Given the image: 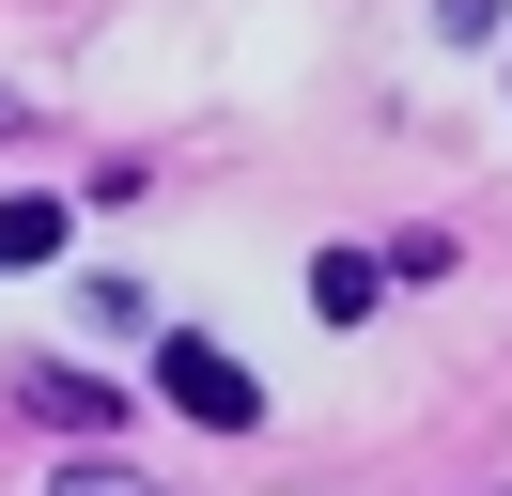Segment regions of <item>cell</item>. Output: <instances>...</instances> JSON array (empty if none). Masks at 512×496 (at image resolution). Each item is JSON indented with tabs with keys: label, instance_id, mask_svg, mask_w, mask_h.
I'll list each match as a JSON object with an SVG mask.
<instances>
[{
	"label": "cell",
	"instance_id": "6da1fadb",
	"mask_svg": "<svg viewBox=\"0 0 512 496\" xmlns=\"http://www.w3.org/2000/svg\"><path fill=\"white\" fill-rule=\"evenodd\" d=\"M156 372H171V403H187V419H218V434H249V419H264V388H249V357H218V341H171Z\"/></svg>",
	"mask_w": 512,
	"mask_h": 496
},
{
	"label": "cell",
	"instance_id": "7a4b0ae2",
	"mask_svg": "<svg viewBox=\"0 0 512 496\" xmlns=\"http://www.w3.org/2000/svg\"><path fill=\"white\" fill-rule=\"evenodd\" d=\"M47 248H63V202H0V279H32Z\"/></svg>",
	"mask_w": 512,
	"mask_h": 496
},
{
	"label": "cell",
	"instance_id": "3957f363",
	"mask_svg": "<svg viewBox=\"0 0 512 496\" xmlns=\"http://www.w3.org/2000/svg\"><path fill=\"white\" fill-rule=\"evenodd\" d=\"M311 310H326V326H357V310H373V264H357V248H326V264H311Z\"/></svg>",
	"mask_w": 512,
	"mask_h": 496
},
{
	"label": "cell",
	"instance_id": "277c9868",
	"mask_svg": "<svg viewBox=\"0 0 512 496\" xmlns=\"http://www.w3.org/2000/svg\"><path fill=\"white\" fill-rule=\"evenodd\" d=\"M47 496H156V481H125V465H63Z\"/></svg>",
	"mask_w": 512,
	"mask_h": 496
}]
</instances>
